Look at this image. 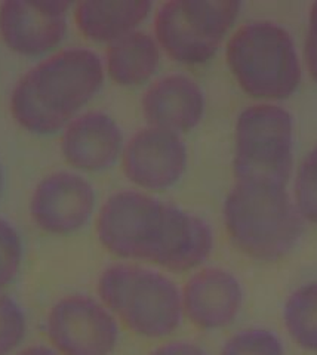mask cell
<instances>
[{
  "label": "cell",
  "instance_id": "6da1fadb",
  "mask_svg": "<svg viewBox=\"0 0 317 355\" xmlns=\"http://www.w3.org/2000/svg\"><path fill=\"white\" fill-rule=\"evenodd\" d=\"M104 73L103 60L91 49L58 51L21 76L10 94V113L31 133H57L98 94Z\"/></svg>",
  "mask_w": 317,
  "mask_h": 355
},
{
  "label": "cell",
  "instance_id": "7a4b0ae2",
  "mask_svg": "<svg viewBox=\"0 0 317 355\" xmlns=\"http://www.w3.org/2000/svg\"><path fill=\"white\" fill-rule=\"evenodd\" d=\"M227 236L245 257L275 262L297 246L304 219L286 187L236 182L223 205Z\"/></svg>",
  "mask_w": 317,
  "mask_h": 355
},
{
  "label": "cell",
  "instance_id": "3957f363",
  "mask_svg": "<svg viewBox=\"0 0 317 355\" xmlns=\"http://www.w3.org/2000/svg\"><path fill=\"white\" fill-rule=\"evenodd\" d=\"M100 301L137 336L163 339L182 323V296L178 286L160 271L137 263H113L96 284Z\"/></svg>",
  "mask_w": 317,
  "mask_h": 355
},
{
  "label": "cell",
  "instance_id": "277c9868",
  "mask_svg": "<svg viewBox=\"0 0 317 355\" xmlns=\"http://www.w3.org/2000/svg\"><path fill=\"white\" fill-rule=\"evenodd\" d=\"M225 60L239 86L258 99H285L301 80L293 39L273 21H250L239 27L227 43Z\"/></svg>",
  "mask_w": 317,
  "mask_h": 355
},
{
  "label": "cell",
  "instance_id": "5b68a950",
  "mask_svg": "<svg viewBox=\"0 0 317 355\" xmlns=\"http://www.w3.org/2000/svg\"><path fill=\"white\" fill-rule=\"evenodd\" d=\"M293 121L289 111L271 103L246 107L234 130L236 182L286 187L292 173Z\"/></svg>",
  "mask_w": 317,
  "mask_h": 355
},
{
  "label": "cell",
  "instance_id": "8992f818",
  "mask_svg": "<svg viewBox=\"0 0 317 355\" xmlns=\"http://www.w3.org/2000/svg\"><path fill=\"white\" fill-rule=\"evenodd\" d=\"M237 0H169L155 17V37L169 57L181 64L209 61L236 22Z\"/></svg>",
  "mask_w": 317,
  "mask_h": 355
},
{
  "label": "cell",
  "instance_id": "52a82bcc",
  "mask_svg": "<svg viewBox=\"0 0 317 355\" xmlns=\"http://www.w3.org/2000/svg\"><path fill=\"white\" fill-rule=\"evenodd\" d=\"M168 203L139 190L108 197L96 215V237L113 257L155 265L165 236Z\"/></svg>",
  "mask_w": 317,
  "mask_h": 355
},
{
  "label": "cell",
  "instance_id": "ba28073f",
  "mask_svg": "<svg viewBox=\"0 0 317 355\" xmlns=\"http://www.w3.org/2000/svg\"><path fill=\"white\" fill-rule=\"evenodd\" d=\"M46 338L60 355H112L120 330L117 318L100 299L67 295L49 309Z\"/></svg>",
  "mask_w": 317,
  "mask_h": 355
},
{
  "label": "cell",
  "instance_id": "9c48e42d",
  "mask_svg": "<svg viewBox=\"0 0 317 355\" xmlns=\"http://www.w3.org/2000/svg\"><path fill=\"white\" fill-rule=\"evenodd\" d=\"M96 205L92 184L79 173L55 172L33 190L30 216L39 230L52 236H69L91 220Z\"/></svg>",
  "mask_w": 317,
  "mask_h": 355
},
{
  "label": "cell",
  "instance_id": "30bf717a",
  "mask_svg": "<svg viewBox=\"0 0 317 355\" xmlns=\"http://www.w3.org/2000/svg\"><path fill=\"white\" fill-rule=\"evenodd\" d=\"M187 147L178 133L147 126L135 132L122 153L128 180L146 191H165L187 169Z\"/></svg>",
  "mask_w": 317,
  "mask_h": 355
},
{
  "label": "cell",
  "instance_id": "8fae6325",
  "mask_svg": "<svg viewBox=\"0 0 317 355\" xmlns=\"http://www.w3.org/2000/svg\"><path fill=\"white\" fill-rule=\"evenodd\" d=\"M67 0H6L0 3V37L26 57L57 48L67 33Z\"/></svg>",
  "mask_w": 317,
  "mask_h": 355
},
{
  "label": "cell",
  "instance_id": "7c38bea8",
  "mask_svg": "<svg viewBox=\"0 0 317 355\" xmlns=\"http://www.w3.org/2000/svg\"><path fill=\"white\" fill-rule=\"evenodd\" d=\"M184 317L200 330L230 326L243 306L245 292L237 277L224 268L209 266L194 272L181 291Z\"/></svg>",
  "mask_w": 317,
  "mask_h": 355
},
{
  "label": "cell",
  "instance_id": "4fadbf2b",
  "mask_svg": "<svg viewBox=\"0 0 317 355\" xmlns=\"http://www.w3.org/2000/svg\"><path fill=\"white\" fill-rule=\"evenodd\" d=\"M123 133L116 120L101 111H87L73 117L64 128L61 153L71 168L101 172L122 157Z\"/></svg>",
  "mask_w": 317,
  "mask_h": 355
},
{
  "label": "cell",
  "instance_id": "5bb4252c",
  "mask_svg": "<svg viewBox=\"0 0 317 355\" xmlns=\"http://www.w3.org/2000/svg\"><path fill=\"white\" fill-rule=\"evenodd\" d=\"M148 126L173 133L189 132L198 126L206 108L202 87L185 74H168L151 83L141 98Z\"/></svg>",
  "mask_w": 317,
  "mask_h": 355
},
{
  "label": "cell",
  "instance_id": "9a60e30c",
  "mask_svg": "<svg viewBox=\"0 0 317 355\" xmlns=\"http://www.w3.org/2000/svg\"><path fill=\"white\" fill-rule=\"evenodd\" d=\"M212 249L214 232L209 224L169 203L166 236L156 266L171 272L193 271L211 257Z\"/></svg>",
  "mask_w": 317,
  "mask_h": 355
},
{
  "label": "cell",
  "instance_id": "2e32d148",
  "mask_svg": "<svg viewBox=\"0 0 317 355\" xmlns=\"http://www.w3.org/2000/svg\"><path fill=\"white\" fill-rule=\"evenodd\" d=\"M151 6L147 0H86L76 5L74 21L86 39L112 43L137 30Z\"/></svg>",
  "mask_w": 317,
  "mask_h": 355
},
{
  "label": "cell",
  "instance_id": "e0dca14e",
  "mask_svg": "<svg viewBox=\"0 0 317 355\" xmlns=\"http://www.w3.org/2000/svg\"><path fill=\"white\" fill-rule=\"evenodd\" d=\"M160 62V46L147 31L134 30L108 43L105 69L120 86L143 85L156 73Z\"/></svg>",
  "mask_w": 317,
  "mask_h": 355
},
{
  "label": "cell",
  "instance_id": "ac0fdd59",
  "mask_svg": "<svg viewBox=\"0 0 317 355\" xmlns=\"http://www.w3.org/2000/svg\"><path fill=\"white\" fill-rule=\"evenodd\" d=\"M283 323L300 348L317 352V282L305 283L288 296Z\"/></svg>",
  "mask_w": 317,
  "mask_h": 355
},
{
  "label": "cell",
  "instance_id": "d6986e66",
  "mask_svg": "<svg viewBox=\"0 0 317 355\" xmlns=\"http://www.w3.org/2000/svg\"><path fill=\"white\" fill-rule=\"evenodd\" d=\"M220 355H285L283 343L268 329H243L228 338Z\"/></svg>",
  "mask_w": 317,
  "mask_h": 355
},
{
  "label": "cell",
  "instance_id": "ffe728a7",
  "mask_svg": "<svg viewBox=\"0 0 317 355\" xmlns=\"http://www.w3.org/2000/svg\"><path fill=\"white\" fill-rule=\"evenodd\" d=\"M293 203L304 222L317 225V146L302 160L295 176Z\"/></svg>",
  "mask_w": 317,
  "mask_h": 355
},
{
  "label": "cell",
  "instance_id": "44dd1931",
  "mask_svg": "<svg viewBox=\"0 0 317 355\" xmlns=\"http://www.w3.org/2000/svg\"><path fill=\"white\" fill-rule=\"evenodd\" d=\"M27 336V317L14 297L0 295V355H12Z\"/></svg>",
  "mask_w": 317,
  "mask_h": 355
},
{
  "label": "cell",
  "instance_id": "7402d4cb",
  "mask_svg": "<svg viewBox=\"0 0 317 355\" xmlns=\"http://www.w3.org/2000/svg\"><path fill=\"white\" fill-rule=\"evenodd\" d=\"M24 246L12 224L0 218V295L15 280L23 263Z\"/></svg>",
  "mask_w": 317,
  "mask_h": 355
},
{
  "label": "cell",
  "instance_id": "603a6c76",
  "mask_svg": "<svg viewBox=\"0 0 317 355\" xmlns=\"http://www.w3.org/2000/svg\"><path fill=\"white\" fill-rule=\"evenodd\" d=\"M304 55L307 69L313 79L317 82V2H314L310 8L309 31L307 37H305Z\"/></svg>",
  "mask_w": 317,
  "mask_h": 355
},
{
  "label": "cell",
  "instance_id": "cb8c5ba5",
  "mask_svg": "<svg viewBox=\"0 0 317 355\" xmlns=\"http://www.w3.org/2000/svg\"><path fill=\"white\" fill-rule=\"evenodd\" d=\"M148 355H209L207 351L191 340H172L153 349Z\"/></svg>",
  "mask_w": 317,
  "mask_h": 355
},
{
  "label": "cell",
  "instance_id": "d4e9b609",
  "mask_svg": "<svg viewBox=\"0 0 317 355\" xmlns=\"http://www.w3.org/2000/svg\"><path fill=\"white\" fill-rule=\"evenodd\" d=\"M14 355H60L51 345H31L15 352Z\"/></svg>",
  "mask_w": 317,
  "mask_h": 355
},
{
  "label": "cell",
  "instance_id": "484cf974",
  "mask_svg": "<svg viewBox=\"0 0 317 355\" xmlns=\"http://www.w3.org/2000/svg\"><path fill=\"white\" fill-rule=\"evenodd\" d=\"M2 191H3V168L0 164V197H2Z\"/></svg>",
  "mask_w": 317,
  "mask_h": 355
}]
</instances>
